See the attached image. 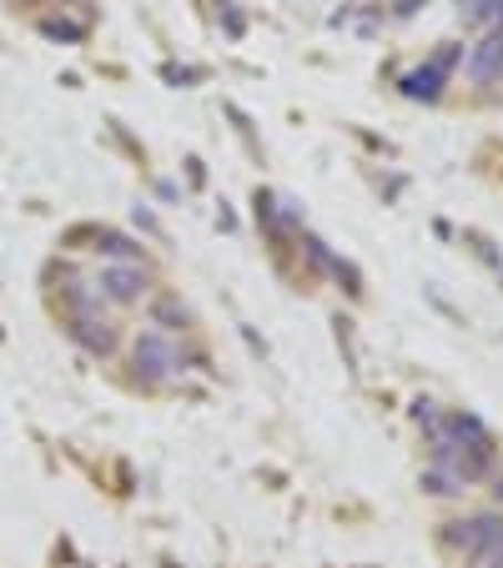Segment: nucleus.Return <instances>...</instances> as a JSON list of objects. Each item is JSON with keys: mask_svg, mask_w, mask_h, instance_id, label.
Segmentation results:
<instances>
[{"mask_svg": "<svg viewBox=\"0 0 503 568\" xmlns=\"http://www.w3.org/2000/svg\"><path fill=\"white\" fill-rule=\"evenodd\" d=\"M393 6H398V16H408V11H418L423 0H393Z\"/></svg>", "mask_w": 503, "mask_h": 568, "instance_id": "f8f14e48", "label": "nucleus"}, {"mask_svg": "<svg viewBox=\"0 0 503 568\" xmlns=\"http://www.w3.org/2000/svg\"><path fill=\"white\" fill-rule=\"evenodd\" d=\"M503 528V518H489V514H479V518H463V524H449V534H443V544L449 548H459L463 558H479L483 548H489V538Z\"/></svg>", "mask_w": 503, "mask_h": 568, "instance_id": "20e7f679", "label": "nucleus"}, {"mask_svg": "<svg viewBox=\"0 0 503 568\" xmlns=\"http://www.w3.org/2000/svg\"><path fill=\"white\" fill-rule=\"evenodd\" d=\"M423 488H428V493H459V488H463V483H459V478H453V473H449V468H443V463H433V468H428V473H423Z\"/></svg>", "mask_w": 503, "mask_h": 568, "instance_id": "1a4fd4ad", "label": "nucleus"}, {"mask_svg": "<svg viewBox=\"0 0 503 568\" xmlns=\"http://www.w3.org/2000/svg\"><path fill=\"white\" fill-rule=\"evenodd\" d=\"M257 221H267V231H273V237L297 231V211H292V202H283V197H263V202H257Z\"/></svg>", "mask_w": 503, "mask_h": 568, "instance_id": "423d86ee", "label": "nucleus"}, {"mask_svg": "<svg viewBox=\"0 0 503 568\" xmlns=\"http://www.w3.org/2000/svg\"><path fill=\"white\" fill-rule=\"evenodd\" d=\"M96 287H101V297H111V302H142L146 267L142 262H111V267H101Z\"/></svg>", "mask_w": 503, "mask_h": 568, "instance_id": "7ed1b4c3", "label": "nucleus"}, {"mask_svg": "<svg viewBox=\"0 0 503 568\" xmlns=\"http://www.w3.org/2000/svg\"><path fill=\"white\" fill-rule=\"evenodd\" d=\"M473 568H503V528L489 538V548H483V554L473 558Z\"/></svg>", "mask_w": 503, "mask_h": 568, "instance_id": "9b49d317", "label": "nucleus"}, {"mask_svg": "<svg viewBox=\"0 0 503 568\" xmlns=\"http://www.w3.org/2000/svg\"><path fill=\"white\" fill-rule=\"evenodd\" d=\"M86 31H91L86 16H81V21H71V16H45L41 21V35H51V41H81Z\"/></svg>", "mask_w": 503, "mask_h": 568, "instance_id": "0eeeda50", "label": "nucleus"}, {"mask_svg": "<svg viewBox=\"0 0 503 568\" xmlns=\"http://www.w3.org/2000/svg\"><path fill=\"white\" fill-rule=\"evenodd\" d=\"M463 61V45H443L438 55H428L418 71H408L398 86H403V96L408 101H438V91L449 86V76H453V66Z\"/></svg>", "mask_w": 503, "mask_h": 568, "instance_id": "f257e3e1", "label": "nucleus"}, {"mask_svg": "<svg viewBox=\"0 0 503 568\" xmlns=\"http://www.w3.org/2000/svg\"><path fill=\"white\" fill-rule=\"evenodd\" d=\"M132 362H136V378H146V383H166V378L182 368V352L166 342V332H142Z\"/></svg>", "mask_w": 503, "mask_h": 568, "instance_id": "f03ea898", "label": "nucleus"}, {"mask_svg": "<svg viewBox=\"0 0 503 568\" xmlns=\"http://www.w3.org/2000/svg\"><path fill=\"white\" fill-rule=\"evenodd\" d=\"M96 237V251H106V257H121V262H142V247L126 237H116V231H91Z\"/></svg>", "mask_w": 503, "mask_h": 568, "instance_id": "6e6552de", "label": "nucleus"}, {"mask_svg": "<svg viewBox=\"0 0 503 568\" xmlns=\"http://www.w3.org/2000/svg\"><path fill=\"white\" fill-rule=\"evenodd\" d=\"M152 312H156V322H176V328H186V307L176 302V297H162Z\"/></svg>", "mask_w": 503, "mask_h": 568, "instance_id": "9d476101", "label": "nucleus"}, {"mask_svg": "<svg viewBox=\"0 0 503 568\" xmlns=\"http://www.w3.org/2000/svg\"><path fill=\"white\" fill-rule=\"evenodd\" d=\"M469 76L479 81V86H493V81H503V31H493L489 41L473 45V55H469Z\"/></svg>", "mask_w": 503, "mask_h": 568, "instance_id": "39448f33", "label": "nucleus"}, {"mask_svg": "<svg viewBox=\"0 0 503 568\" xmlns=\"http://www.w3.org/2000/svg\"><path fill=\"white\" fill-rule=\"evenodd\" d=\"M493 493H499V498H503V478H499V488H493Z\"/></svg>", "mask_w": 503, "mask_h": 568, "instance_id": "ddd939ff", "label": "nucleus"}]
</instances>
